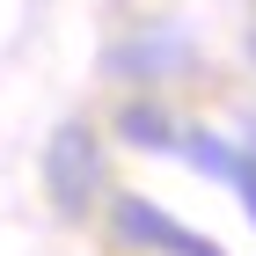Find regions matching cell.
Here are the masks:
<instances>
[{
	"mask_svg": "<svg viewBox=\"0 0 256 256\" xmlns=\"http://www.w3.org/2000/svg\"><path fill=\"white\" fill-rule=\"evenodd\" d=\"M44 190H52V205L66 220H88V205L102 190V154H96L88 124H59L52 132V146H44Z\"/></svg>",
	"mask_w": 256,
	"mask_h": 256,
	"instance_id": "obj_1",
	"label": "cell"
},
{
	"mask_svg": "<svg viewBox=\"0 0 256 256\" xmlns=\"http://www.w3.org/2000/svg\"><path fill=\"white\" fill-rule=\"evenodd\" d=\"M118 234L132 242V249H154V256H227L212 234H190L176 212H161V205H146V198H118Z\"/></svg>",
	"mask_w": 256,
	"mask_h": 256,
	"instance_id": "obj_2",
	"label": "cell"
},
{
	"mask_svg": "<svg viewBox=\"0 0 256 256\" xmlns=\"http://www.w3.org/2000/svg\"><path fill=\"white\" fill-rule=\"evenodd\" d=\"M124 139H139V146H176V124L161 118L154 102H132L124 110Z\"/></svg>",
	"mask_w": 256,
	"mask_h": 256,
	"instance_id": "obj_3",
	"label": "cell"
},
{
	"mask_svg": "<svg viewBox=\"0 0 256 256\" xmlns=\"http://www.w3.org/2000/svg\"><path fill=\"white\" fill-rule=\"evenodd\" d=\"M227 183H234V190L249 198V220H256V154H242V161H234V176H227Z\"/></svg>",
	"mask_w": 256,
	"mask_h": 256,
	"instance_id": "obj_4",
	"label": "cell"
},
{
	"mask_svg": "<svg viewBox=\"0 0 256 256\" xmlns=\"http://www.w3.org/2000/svg\"><path fill=\"white\" fill-rule=\"evenodd\" d=\"M249 154H256V146H249Z\"/></svg>",
	"mask_w": 256,
	"mask_h": 256,
	"instance_id": "obj_5",
	"label": "cell"
}]
</instances>
